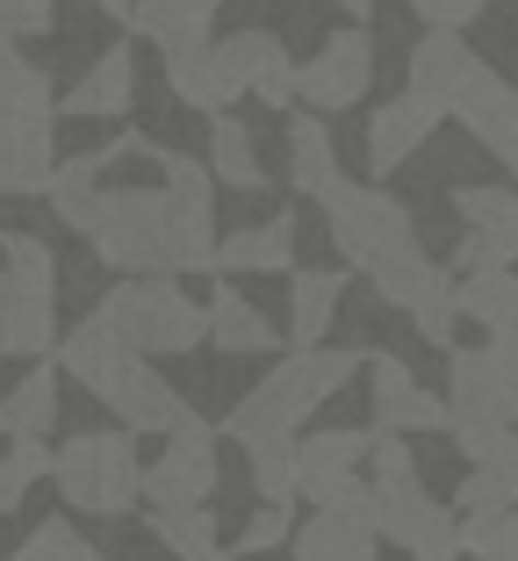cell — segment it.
<instances>
[{
  "mask_svg": "<svg viewBox=\"0 0 518 561\" xmlns=\"http://www.w3.org/2000/svg\"><path fill=\"white\" fill-rule=\"evenodd\" d=\"M145 159H159L166 173V209H173V252H181V274H217V173L195 159V151H166L145 137Z\"/></svg>",
  "mask_w": 518,
  "mask_h": 561,
  "instance_id": "cell-9",
  "label": "cell"
},
{
  "mask_svg": "<svg viewBox=\"0 0 518 561\" xmlns=\"http://www.w3.org/2000/svg\"><path fill=\"white\" fill-rule=\"evenodd\" d=\"M453 439V454H461V461H483L490 446H497V417H475V411H447V425H439Z\"/></svg>",
  "mask_w": 518,
  "mask_h": 561,
  "instance_id": "cell-43",
  "label": "cell"
},
{
  "mask_svg": "<svg viewBox=\"0 0 518 561\" xmlns=\"http://www.w3.org/2000/svg\"><path fill=\"white\" fill-rule=\"evenodd\" d=\"M94 317L116 331L130 353H145V360H173V353H195L202 339H209V310H202L173 274H123L116 288L94 302Z\"/></svg>",
  "mask_w": 518,
  "mask_h": 561,
  "instance_id": "cell-4",
  "label": "cell"
},
{
  "mask_svg": "<svg viewBox=\"0 0 518 561\" xmlns=\"http://www.w3.org/2000/svg\"><path fill=\"white\" fill-rule=\"evenodd\" d=\"M504 165H511V181H518V145H511V159H504Z\"/></svg>",
  "mask_w": 518,
  "mask_h": 561,
  "instance_id": "cell-49",
  "label": "cell"
},
{
  "mask_svg": "<svg viewBox=\"0 0 518 561\" xmlns=\"http://www.w3.org/2000/svg\"><path fill=\"white\" fill-rule=\"evenodd\" d=\"M302 468H360L368 461V425H324V432H296Z\"/></svg>",
  "mask_w": 518,
  "mask_h": 561,
  "instance_id": "cell-38",
  "label": "cell"
},
{
  "mask_svg": "<svg viewBox=\"0 0 518 561\" xmlns=\"http://www.w3.org/2000/svg\"><path fill=\"white\" fill-rule=\"evenodd\" d=\"M137 432L101 425V432H72L66 446H50V482L66 496V512L87 518H130L137 512Z\"/></svg>",
  "mask_w": 518,
  "mask_h": 561,
  "instance_id": "cell-6",
  "label": "cell"
},
{
  "mask_svg": "<svg viewBox=\"0 0 518 561\" xmlns=\"http://www.w3.org/2000/svg\"><path fill=\"white\" fill-rule=\"evenodd\" d=\"M217 8L223 0H130V36H145L159 58H173V50H202L209 36H217Z\"/></svg>",
  "mask_w": 518,
  "mask_h": 561,
  "instance_id": "cell-20",
  "label": "cell"
},
{
  "mask_svg": "<svg viewBox=\"0 0 518 561\" xmlns=\"http://www.w3.org/2000/svg\"><path fill=\"white\" fill-rule=\"evenodd\" d=\"M50 346H58V296H44V288H30L0 266V353L8 360H44Z\"/></svg>",
  "mask_w": 518,
  "mask_h": 561,
  "instance_id": "cell-19",
  "label": "cell"
},
{
  "mask_svg": "<svg viewBox=\"0 0 518 561\" xmlns=\"http://www.w3.org/2000/svg\"><path fill=\"white\" fill-rule=\"evenodd\" d=\"M447 411H475V417H497V425L518 417V367L497 339L447 360Z\"/></svg>",
  "mask_w": 518,
  "mask_h": 561,
  "instance_id": "cell-14",
  "label": "cell"
},
{
  "mask_svg": "<svg viewBox=\"0 0 518 561\" xmlns=\"http://www.w3.org/2000/svg\"><path fill=\"white\" fill-rule=\"evenodd\" d=\"M447 116L461 123V130H469L483 151L511 159V145H518V87L504 80L497 66H483V58H475V66L461 72V87L447 94Z\"/></svg>",
  "mask_w": 518,
  "mask_h": 561,
  "instance_id": "cell-13",
  "label": "cell"
},
{
  "mask_svg": "<svg viewBox=\"0 0 518 561\" xmlns=\"http://www.w3.org/2000/svg\"><path fill=\"white\" fill-rule=\"evenodd\" d=\"M94 8H101V15H116V22L130 15V0H94Z\"/></svg>",
  "mask_w": 518,
  "mask_h": 561,
  "instance_id": "cell-48",
  "label": "cell"
},
{
  "mask_svg": "<svg viewBox=\"0 0 518 561\" xmlns=\"http://www.w3.org/2000/svg\"><path fill=\"white\" fill-rule=\"evenodd\" d=\"M44 476H50V446L44 439H8V454H0V518L22 512Z\"/></svg>",
  "mask_w": 518,
  "mask_h": 561,
  "instance_id": "cell-37",
  "label": "cell"
},
{
  "mask_svg": "<svg viewBox=\"0 0 518 561\" xmlns=\"http://www.w3.org/2000/svg\"><path fill=\"white\" fill-rule=\"evenodd\" d=\"M80 238L101 252V266H116V274H181L166 187H101Z\"/></svg>",
  "mask_w": 518,
  "mask_h": 561,
  "instance_id": "cell-5",
  "label": "cell"
},
{
  "mask_svg": "<svg viewBox=\"0 0 518 561\" xmlns=\"http://www.w3.org/2000/svg\"><path fill=\"white\" fill-rule=\"evenodd\" d=\"M58 22V0H0V36H44Z\"/></svg>",
  "mask_w": 518,
  "mask_h": 561,
  "instance_id": "cell-45",
  "label": "cell"
},
{
  "mask_svg": "<svg viewBox=\"0 0 518 561\" xmlns=\"http://www.w3.org/2000/svg\"><path fill=\"white\" fill-rule=\"evenodd\" d=\"M58 165V116L0 108V195H44Z\"/></svg>",
  "mask_w": 518,
  "mask_h": 561,
  "instance_id": "cell-17",
  "label": "cell"
},
{
  "mask_svg": "<svg viewBox=\"0 0 518 561\" xmlns=\"http://www.w3.org/2000/svg\"><path fill=\"white\" fill-rule=\"evenodd\" d=\"M8 561H22V554H8Z\"/></svg>",
  "mask_w": 518,
  "mask_h": 561,
  "instance_id": "cell-50",
  "label": "cell"
},
{
  "mask_svg": "<svg viewBox=\"0 0 518 561\" xmlns=\"http://www.w3.org/2000/svg\"><path fill=\"white\" fill-rule=\"evenodd\" d=\"M151 540L166 547L173 561H231L217 540V512L209 504H166V512H151Z\"/></svg>",
  "mask_w": 518,
  "mask_h": 561,
  "instance_id": "cell-31",
  "label": "cell"
},
{
  "mask_svg": "<svg viewBox=\"0 0 518 561\" xmlns=\"http://www.w3.org/2000/svg\"><path fill=\"white\" fill-rule=\"evenodd\" d=\"M453 547L475 561H518V512H461L453 518Z\"/></svg>",
  "mask_w": 518,
  "mask_h": 561,
  "instance_id": "cell-36",
  "label": "cell"
},
{
  "mask_svg": "<svg viewBox=\"0 0 518 561\" xmlns=\"http://www.w3.org/2000/svg\"><path fill=\"white\" fill-rule=\"evenodd\" d=\"M0 260H8V274H15V280H30V288L58 296V252H50L44 238H30V231H0Z\"/></svg>",
  "mask_w": 518,
  "mask_h": 561,
  "instance_id": "cell-40",
  "label": "cell"
},
{
  "mask_svg": "<svg viewBox=\"0 0 518 561\" xmlns=\"http://www.w3.org/2000/svg\"><path fill=\"white\" fill-rule=\"evenodd\" d=\"M411 8H418V22H439V8H447V0H411Z\"/></svg>",
  "mask_w": 518,
  "mask_h": 561,
  "instance_id": "cell-47",
  "label": "cell"
},
{
  "mask_svg": "<svg viewBox=\"0 0 518 561\" xmlns=\"http://www.w3.org/2000/svg\"><path fill=\"white\" fill-rule=\"evenodd\" d=\"M209 346L217 353H274V324L238 296L231 274H217V296H209Z\"/></svg>",
  "mask_w": 518,
  "mask_h": 561,
  "instance_id": "cell-29",
  "label": "cell"
},
{
  "mask_svg": "<svg viewBox=\"0 0 518 561\" xmlns=\"http://www.w3.org/2000/svg\"><path fill=\"white\" fill-rule=\"evenodd\" d=\"M403 317H411V331H418L425 346H439V353H447V346H453V324H461V317H453V280H439V288H425V296L411 302Z\"/></svg>",
  "mask_w": 518,
  "mask_h": 561,
  "instance_id": "cell-42",
  "label": "cell"
},
{
  "mask_svg": "<svg viewBox=\"0 0 518 561\" xmlns=\"http://www.w3.org/2000/svg\"><path fill=\"white\" fill-rule=\"evenodd\" d=\"M296 561H382L368 518H332V512H310L296 533H288Z\"/></svg>",
  "mask_w": 518,
  "mask_h": 561,
  "instance_id": "cell-26",
  "label": "cell"
},
{
  "mask_svg": "<svg viewBox=\"0 0 518 561\" xmlns=\"http://www.w3.org/2000/svg\"><path fill=\"white\" fill-rule=\"evenodd\" d=\"M130 101H137V50L130 44H108V50H94V66L58 94V116L116 123V116H130Z\"/></svg>",
  "mask_w": 518,
  "mask_h": 561,
  "instance_id": "cell-18",
  "label": "cell"
},
{
  "mask_svg": "<svg viewBox=\"0 0 518 561\" xmlns=\"http://www.w3.org/2000/svg\"><path fill=\"white\" fill-rule=\"evenodd\" d=\"M288 533H296V512L288 504H252V518L238 526V547H223V554H274V547H288Z\"/></svg>",
  "mask_w": 518,
  "mask_h": 561,
  "instance_id": "cell-41",
  "label": "cell"
},
{
  "mask_svg": "<svg viewBox=\"0 0 518 561\" xmlns=\"http://www.w3.org/2000/svg\"><path fill=\"white\" fill-rule=\"evenodd\" d=\"M447 123V108L439 101H425V94H389V101H375V116H368V173L375 181H389L396 165H411L425 145H433V130Z\"/></svg>",
  "mask_w": 518,
  "mask_h": 561,
  "instance_id": "cell-15",
  "label": "cell"
},
{
  "mask_svg": "<svg viewBox=\"0 0 518 561\" xmlns=\"http://www.w3.org/2000/svg\"><path fill=\"white\" fill-rule=\"evenodd\" d=\"M360 375H368V432H439L447 425V397H433L411 375V360L375 353V360H360Z\"/></svg>",
  "mask_w": 518,
  "mask_h": 561,
  "instance_id": "cell-12",
  "label": "cell"
},
{
  "mask_svg": "<svg viewBox=\"0 0 518 561\" xmlns=\"http://www.w3.org/2000/svg\"><path fill=\"white\" fill-rule=\"evenodd\" d=\"M130 151H145V130H123V137H108V145H94V151L58 159V165H50V181H44L50 216H58L66 231H87V209H94V195H101V173H108L116 159H130Z\"/></svg>",
  "mask_w": 518,
  "mask_h": 561,
  "instance_id": "cell-16",
  "label": "cell"
},
{
  "mask_svg": "<svg viewBox=\"0 0 518 561\" xmlns=\"http://www.w3.org/2000/svg\"><path fill=\"white\" fill-rule=\"evenodd\" d=\"M318 202H324V231H332L338 260H346L353 274H368V288L389 310H411L425 288L447 280V266H439L418 238V216L403 209L382 181H346V173H338Z\"/></svg>",
  "mask_w": 518,
  "mask_h": 561,
  "instance_id": "cell-1",
  "label": "cell"
},
{
  "mask_svg": "<svg viewBox=\"0 0 518 561\" xmlns=\"http://www.w3.org/2000/svg\"><path fill=\"white\" fill-rule=\"evenodd\" d=\"M50 353H58V375L80 381V389H87V397H94L108 417H116L123 432H159V439H166V432L202 425L195 403H187L166 375H151L145 353H130L116 331L101 324V317H80V324H72Z\"/></svg>",
  "mask_w": 518,
  "mask_h": 561,
  "instance_id": "cell-2",
  "label": "cell"
},
{
  "mask_svg": "<svg viewBox=\"0 0 518 561\" xmlns=\"http://www.w3.org/2000/svg\"><path fill=\"white\" fill-rule=\"evenodd\" d=\"M368 526H375V540L403 547L411 561H461V547H453V512L418 482V468L368 482Z\"/></svg>",
  "mask_w": 518,
  "mask_h": 561,
  "instance_id": "cell-7",
  "label": "cell"
},
{
  "mask_svg": "<svg viewBox=\"0 0 518 561\" xmlns=\"http://www.w3.org/2000/svg\"><path fill=\"white\" fill-rule=\"evenodd\" d=\"M338 8H346L353 22H368V15H375V0H338Z\"/></svg>",
  "mask_w": 518,
  "mask_h": 561,
  "instance_id": "cell-46",
  "label": "cell"
},
{
  "mask_svg": "<svg viewBox=\"0 0 518 561\" xmlns=\"http://www.w3.org/2000/svg\"><path fill=\"white\" fill-rule=\"evenodd\" d=\"M245 461H252V490H260V504H296V482H302L296 439H260V446H245Z\"/></svg>",
  "mask_w": 518,
  "mask_h": 561,
  "instance_id": "cell-35",
  "label": "cell"
},
{
  "mask_svg": "<svg viewBox=\"0 0 518 561\" xmlns=\"http://www.w3.org/2000/svg\"><path fill=\"white\" fill-rule=\"evenodd\" d=\"M0 108H22V116H58V94H50V72L36 66L15 36H0Z\"/></svg>",
  "mask_w": 518,
  "mask_h": 561,
  "instance_id": "cell-32",
  "label": "cell"
},
{
  "mask_svg": "<svg viewBox=\"0 0 518 561\" xmlns=\"http://www.w3.org/2000/svg\"><path fill=\"white\" fill-rule=\"evenodd\" d=\"M209 173H217V187H267V165H260V145H252V130L223 108V116H209Z\"/></svg>",
  "mask_w": 518,
  "mask_h": 561,
  "instance_id": "cell-30",
  "label": "cell"
},
{
  "mask_svg": "<svg viewBox=\"0 0 518 561\" xmlns=\"http://www.w3.org/2000/svg\"><path fill=\"white\" fill-rule=\"evenodd\" d=\"M453 216H461V231H490L504 245H518V187H497V181H469L453 187Z\"/></svg>",
  "mask_w": 518,
  "mask_h": 561,
  "instance_id": "cell-33",
  "label": "cell"
},
{
  "mask_svg": "<svg viewBox=\"0 0 518 561\" xmlns=\"http://www.w3.org/2000/svg\"><path fill=\"white\" fill-rule=\"evenodd\" d=\"M44 432H58V367L30 360V375L0 403V439H44Z\"/></svg>",
  "mask_w": 518,
  "mask_h": 561,
  "instance_id": "cell-27",
  "label": "cell"
},
{
  "mask_svg": "<svg viewBox=\"0 0 518 561\" xmlns=\"http://www.w3.org/2000/svg\"><path fill=\"white\" fill-rule=\"evenodd\" d=\"M296 496L310 512H332V518H368V482L353 476V468H302Z\"/></svg>",
  "mask_w": 518,
  "mask_h": 561,
  "instance_id": "cell-34",
  "label": "cell"
},
{
  "mask_svg": "<svg viewBox=\"0 0 518 561\" xmlns=\"http://www.w3.org/2000/svg\"><path fill=\"white\" fill-rule=\"evenodd\" d=\"M338 296H346L338 266H288V346H324Z\"/></svg>",
  "mask_w": 518,
  "mask_h": 561,
  "instance_id": "cell-22",
  "label": "cell"
},
{
  "mask_svg": "<svg viewBox=\"0 0 518 561\" xmlns=\"http://www.w3.org/2000/svg\"><path fill=\"white\" fill-rule=\"evenodd\" d=\"M296 266V209H274L267 224L217 238V274H288Z\"/></svg>",
  "mask_w": 518,
  "mask_h": 561,
  "instance_id": "cell-21",
  "label": "cell"
},
{
  "mask_svg": "<svg viewBox=\"0 0 518 561\" xmlns=\"http://www.w3.org/2000/svg\"><path fill=\"white\" fill-rule=\"evenodd\" d=\"M332 181H338V145H332V123H324L318 108H302V116H288V187L318 202Z\"/></svg>",
  "mask_w": 518,
  "mask_h": 561,
  "instance_id": "cell-24",
  "label": "cell"
},
{
  "mask_svg": "<svg viewBox=\"0 0 518 561\" xmlns=\"http://www.w3.org/2000/svg\"><path fill=\"white\" fill-rule=\"evenodd\" d=\"M375 87V36L360 22L332 30L310 58H296V101L302 108H318V116H346L360 108Z\"/></svg>",
  "mask_w": 518,
  "mask_h": 561,
  "instance_id": "cell-10",
  "label": "cell"
},
{
  "mask_svg": "<svg viewBox=\"0 0 518 561\" xmlns=\"http://www.w3.org/2000/svg\"><path fill=\"white\" fill-rule=\"evenodd\" d=\"M469 66H475V50H469V36H461V30H425L418 50H411V94H425V101L447 108V94L461 87V72H469Z\"/></svg>",
  "mask_w": 518,
  "mask_h": 561,
  "instance_id": "cell-28",
  "label": "cell"
},
{
  "mask_svg": "<svg viewBox=\"0 0 518 561\" xmlns=\"http://www.w3.org/2000/svg\"><path fill=\"white\" fill-rule=\"evenodd\" d=\"M217 482H223L217 425L202 417V425H187V432H166V454L137 476V504H145V512H166V504H209Z\"/></svg>",
  "mask_w": 518,
  "mask_h": 561,
  "instance_id": "cell-11",
  "label": "cell"
},
{
  "mask_svg": "<svg viewBox=\"0 0 518 561\" xmlns=\"http://www.w3.org/2000/svg\"><path fill=\"white\" fill-rule=\"evenodd\" d=\"M209 80H217V101H260V108H296V58L274 30H231L209 36Z\"/></svg>",
  "mask_w": 518,
  "mask_h": 561,
  "instance_id": "cell-8",
  "label": "cell"
},
{
  "mask_svg": "<svg viewBox=\"0 0 518 561\" xmlns=\"http://www.w3.org/2000/svg\"><path fill=\"white\" fill-rule=\"evenodd\" d=\"M518 260V245H504V238H490V231H461V245H453V274H483V266H511Z\"/></svg>",
  "mask_w": 518,
  "mask_h": 561,
  "instance_id": "cell-44",
  "label": "cell"
},
{
  "mask_svg": "<svg viewBox=\"0 0 518 561\" xmlns=\"http://www.w3.org/2000/svg\"><path fill=\"white\" fill-rule=\"evenodd\" d=\"M453 317L483 324V339H518V274H511V266L461 274V280H453Z\"/></svg>",
  "mask_w": 518,
  "mask_h": 561,
  "instance_id": "cell-23",
  "label": "cell"
},
{
  "mask_svg": "<svg viewBox=\"0 0 518 561\" xmlns=\"http://www.w3.org/2000/svg\"><path fill=\"white\" fill-rule=\"evenodd\" d=\"M15 554L22 561H108L80 526H72V518H44V526H30V540H22Z\"/></svg>",
  "mask_w": 518,
  "mask_h": 561,
  "instance_id": "cell-39",
  "label": "cell"
},
{
  "mask_svg": "<svg viewBox=\"0 0 518 561\" xmlns=\"http://www.w3.org/2000/svg\"><path fill=\"white\" fill-rule=\"evenodd\" d=\"M461 512H518V432L504 425L483 461H469V482L453 490Z\"/></svg>",
  "mask_w": 518,
  "mask_h": 561,
  "instance_id": "cell-25",
  "label": "cell"
},
{
  "mask_svg": "<svg viewBox=\"0 0 518 561\" xmlns=\"http://www.w3.org/2000/svg\"><path fill=\"white\" fill-rule=\"evenodd\" d=\"M360 375V353L346 346H296L260 375L252 397H238V411L217 425V439H238V446H260V439H296L318 403H332L346 381Z\"/></svg>",
  "mask_w": 518,
  "mask_h": 561,
  "instance_id": "cell-3",
  "label": "cell"
}]
</instances>
